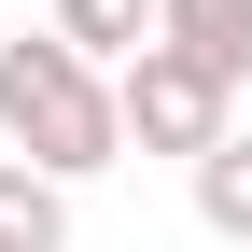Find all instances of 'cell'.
Listing matches in <instances>:
<instances>
[{
  "label": "cell",
  "mask_w": 252,
  "mask_h": 252,
  "mask_svg": "<svg viewBox=\"0 0 252 252\" xmlns=\"http://www.w3.org/2000/svg\"><path fill=\"white\" fill-rule=\"evenodd\" d=\"M0 154H28V168H56V182L126 168L112 70H98L84 42H56V28H14V42H0Z\"/></svg>",
  "instance_id": "cell-1"
},
{
  "label": "cell",
  "mask_w": 252,
  "mask_h": 252,
  "mask_svg": "<svg viewBox=\"0 0 252 252\" xmlns=\"http://www.w3.org/2000/svg\"><path fill=\"white\" fill-rule=\"evenodd\" d=\"M112 112H126V154H182V168H196V154L238 126V84L210 70V56H182L168 28H154V42L112 70Z\"/></svg>",
  "instance_id": "cell-2"
},
{
  "label": "cell",
  "mask_w": 252,
  "mask_h": 252,
  "mask_svg": "<svg viewBox=\"0 0 252 252\" xmlns=\"http://www.w3.org/2000/svg\"><path fill=\"white\" fill-rule=\"evenodd\" d=\"M0 252H70V182L0 154Z\"/></svg>",
  "instance_id": "cell-3"
},
{
  "label": "cell",
  "mask_w": 252,
  "mask_h": 252,
  "mask_svg": "<svg viewBox=\"0 0 252 252\" xmlns=\"http://www.w3.org/2000/svg\"><path fill=\"white\" fill-rule=\"evenodd\" d=\"M154 28L182 56H210L224 84H252V0H154Z\"/></svg>",
  "instance_id": "cell-4"
},
{
  "label": "cell",
  "mask_w": 252,
  "mask_h": 252,
  "mask_svg": "<svg viewBox=\"0 0 252 252\" xmlns=\"http://www.w3.org/2000/svg\"><path fill=\"white\" fill-rule=\"evenodd\" d=\"M196 224L252 252V126H224V140L196 154Z\"/></svg>",
  "instance_id": "cell-5"
},
{
  "label": "cell",
  "mask_w": 252,
  "mask_h": 252,
  "mask_svg": "<svg viewBox=\"0 0 252 252\" xmlns=\"http://www.w3.org/2000/svg\"><path fill=\"white\" fill-rule=\"evenodd\" d=\"M42 28H56V42H84V56H98V70H126V56L154 42V0H56Z\"/></svg>",
  "instance_id": "cell-6"
}]
</instances>
